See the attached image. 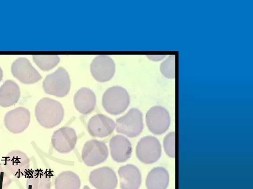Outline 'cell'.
I'll use <instances>...</instances> for the list:
<instances>
[{
    "label": "cell",
    "mask_w": 253,
    "mask_h": 189,
    "mask_svg": "<svg viewBox=\"0 0 253 189\" xmlns=\"http://www.w3.org/2000/svg\"><path fill=\"white\" fill-rule=\"evenodd\" d=\"M35 115L38 122L43 127L52 129L62 121L65 115L64 108L58 101L44 98L37 104Z\"/></svg>",
    "instance_id": "obj_1"
},
{
    "label": "cell",
    "mask_w": 253,
    "mask_h": 189,
    "mask_svg": "<svg viewBox=\"0 0 253 189\" xmlns=\"http://www.w3.org/2000/svg\"><path fill=\"white\" fill-rule=\"evenodd\" d=\"M130 103L129 94L121 86H113L103 94L102 104L110 115H118L124 113Z\"/></svg>",
    "instance_id": "obj_2"
},
{
    "label": "cell",
    "mask_w": 253,
    "mask_h": 189,
    "mask_svg": "<svg viewBox=\"0 0 253 189\" xmlns=\"http://www.w3.org/2000/svg\"><path fill=\"white\" fill-rule=\"evenodd\" d=\"M116 131L129 138L140 135L144 129L143 116L137 108L131 109L126 115L118 118L116 124Z\"/></svg>",
    "instance_id": "obj_3"
},
{
    "label": "cell",
    "mask_w": 253,
    "mask_h": 189,
    "mask_svg": "<svg viewBox=\"0 0 253 189\" xmlns=\"http://www.w3.org/2000/svg\"><path fill=\"white\" fill-rule=\"evenodd\" d=\"M43 87L46 94L59 98L66 97L71 87L67 71L64 68L59 67L55 72L47 76Z\"/></svg>",
    "instance_id": "obj_4"
},
{
    "label": "cell",
    "mask_w": 253,
    "mask_h": 189,
    "mask_svg": "<svg viewBox=\"0 0 253 189\" xmlns=\"http://www.w3.org/2000/svg\"><path fill=\"white\" fill-rule=\"evenodd\" d=\"M109 156L108 148L104 142L91 140L84 144L82 158L87 166L94 167L104 163Z\"/></svg>",
    "instance_id": "obj_5"
},
{
    "label": "cell",
    "mask_w": 253,
    "mask_h": 189,
    "mask_svg": "<svg viewBox=\"0 0 253 189\" xmlns=\"http://www.w3.org/2000/svg\"><path fill=\"white\" fill-rule=\"evenodd\" d=\"M161 145L156 138L146 136L142 138L137 145L136 155L138 160L146 164H153L160 159Z\"/></svg>",
    "instance_id": "obj_6"
},
{
    "label": "cell",
    "mask_w": 253,
    "mask_h": 189,
    "mask_svg": "<svg viewBox=\"0 0 253 189\" xmlns=\"http://www.w3.org/2000/svg\"><path fill=\"white\" fill-rule=\"evenodd\" d=\"M146 121L149 130L154 135H160L169 128L170 115L165 108L161 106H154L150 108L146 114Z\"/></svg>",
    "instance_id": "obj_7"
},
{
    "label": "cell",
    "mask_w": 253,
    "mask_h": 189,
    "mask_svg": "<svg viewBox=\"0 0 253 189\" xmlns=\"http://www.w3.org/2000/svg\"><path fill=\"white\" fill-rule=\"evenodd\" d=\"M4 166L10 175L20 178L28 174L30 161L25 153L15 150L6 155Z\"/></svg>",
    "instance_id": "obj_8"
},
{
    "label": "cell",
    "mask_w": 253,
    "mask_h": 189,
    "mask_svg": "<svg viewBox=\"0 0 253 189\" xmlns=\"http://www.w3.org/2000/svg\"><path fill=\"white\" fill-rule=\"evenodd\" d=\"M31 115L29 110L22 107H18L7 112L4 117L6 129L14 134L25 131L30 124Z\"/></svg>",
    "instance_id": "obj_9"
},
{
    "label": "cell",
    "mask_w": 253,
    "mask_h": 189,
    "mask_svg": "<svg viewBox=\"0 0 253 189\" xmlns=\"http://www.w3.org/2000/svg\"><path fill=\"white\" fill-rule=\"evenodd\" d=\"M90 69L95 80L99 82H106L113 77L116 68L112 58L107 55H99L92 61Z\"/></svg>",
    "instance_id": "obj_10"
},
{
    "label": "cell",
    "mask_w": 253,
    "mask_h": 189,
    "mask_svg": "<svg viewBox=\"0 0 253 189\" xmlns=\"http://www.w3.org/2000/svg\"><path fill=\"white\" fill-rule=\"evenodd\" d=\"M78 137L75 130L68 127L55 131L52 137L53 147L61 154H67L75 148Z\"/></svg>",
    "instance_id": "obj_11"
},
{
    "label": "cell",
    "mask_w": 253,
    "mask_h": 189,
    "mask_svg": "<svg viewBox=\"0 0 253 189\" xmlns=\"http://www.w3.org/2000/svg\"><path fill=\"white\" fill-rule=\"evenodd\" d=\"M13 76L24 84H31L38 82L42 76L25 58H20L13 63L11 67Z\"/></svg>",
    "instance_id": "obj_12"
},
{
    "label": "cell",
    "mask_w": 253,
    "mask_h": 189,
    "mask_svg": "<svg viewBox=\"0 0 253 189\" xmlns=\"http://www.w3.org/2000/svg\"><path fill=\"white\" fill-rule=\"evenodd\" d=\"M116 128V123L110 118L103 114H97L91 118L88 130L93 137L105 138L112 135Z\"/></svg>",
    "instance_id": "obj_13"
},
{
    "label": "cell",
    "mask_w": 253,
    "mask_h": 189,
    "mask_svg": "<svg viewBox=\"0 0 253 189\" xmlns=\"http://www.w3.org/2000/svg\"><path fill=\"white\" fill-rule=\"evenodd\" d=\"M90 184L97 189H115L118 178L115 172L108 167L93 170L89 176Z\"/></svg>",
    "instance_id": "obj_14"
},
{
    "label": "cell",
    "mask_w": 253,
    "mask_h": 189,
    "mask_svg": "<svg viewBox=\"0 0 253 189\" xmlns=\"http://www.w3.org/2000/svg\"><path fill=\"white\" fill-rule=\"evenodd\" d=\"M110 154L113 160L123 163L130 159L132 153L131 142L122 135H116L110 140Z\"/></svg>",
    "instance_id": "obj_15"
},
{
    "label": "cell",
    "mask_w": 253,
    "mask_h": 189,
    "mask_svg": "<svg viewBox=\"0 0 253 189\" xmlns=\"http://www.w3.org/2000/svg\"><path fill=\"white\" fill-rule=\"evenodd\" d=\"M122 189H138L141 184L142 177L139 169L133 164H126L118 170Z\"/></svg>",
    "instance_id": "obj_16"
},
{
    "label": "cell",
    "mask_w": 253,
    "mask_h": 189,
    "mask_svg": "<svg viewBox=\"0 0 253 189\" xmlns=\"http://www.w3.org/2000/svg\"><path fill=\"white\" fill-rule=\"evenodd\" d=\"M74 101L77 111L83 115H89L96 106V94L88 88L79 89L75 94Z\"/></svg>",
    "instance_id": "obj_17"
},
{
    "label": "cell",
    "mask_w": 253,
    "mask_h": 189,
    "mask_svg": "<svg viewBox=\"0 0 253 189\" xmlns=\"http://www.w3.org/2000/svg\"><path fill=\"white\" fill-rule=\"evenodd\" d=\"M20 96L19 86L14 82L7 80L0 88V106L11 107L17 103Z\"/></svg>",
    "instance_id": "obj_18"
},
{
    "label": "cell",
    "mask_w": 253,
    "mask_h": 189,
    "mask_svg": "<svg viewBox=\"0 0 253 189\" xmlns=\"http://www.w3.org/2000/svg\"><path fill=\"white\" fill-rule=\"evenodd\" d=\"M51 178L48 172L36 169L28 173L27 189H51Z\"/></svg>",
    "instance_id": "obj_19"
},
{
    "label": "cell",
    "mask_w": 253,
    "mask_h": 189,
    "mask_svg": "<svg viewBox=\"0 0 253 189\" xmlns=\"http://www.w3.org/2000/svg\"><path fill=\"white\" fill-rule=\"evenodd\" d=\"M169 181L168 171L163 167H156L148 173L146 185L147 189H166Z\"/></svg>",
    "instance_id": "obj_20"
},
{
    "label": "cell",
    "mask_w": 253,
    "mask_h": 189,
    "mask_svg": "<svg viewBox=\"0 0 253 189\" xmlns=\"http://www.w3.org/2000/svg\"><path fill=\"white\" fill-rule=\"evenodd\" d=\"M81 186L78 176L70 171L61 172L55 180V189H79Z\"/></svg>",
    "instance_id": "obj_21"
},
{
    "label": "cell",
    "mask_w": 253,
    "mask_h": 189,
    "mask_svg": "<svg viewBox=\"0 0 253 189\" xmlns=\"http://www.w3.org/2000/svg\"><path fill=\"white\" fill-rule=\"evenodd\" d=\"M33 60L36 64L43 71H49L56 66L60 59L58 55H34Z\"/></svg>",
    "instance_id": "obj_22"
},
{
    "label": "cell",
    "mask_w": 253,
    "mask_h": 189,
    "mask_svg": "<svg viewBox=\"0 0 253 189\" xmlns=\"http://www.w3.org/2000/svg\"><path fill=\"white\" fill-rule=\"evenodd\" d=\"M176 57L175 55H170L162 63L160 67L162 74L168 78L175 77Z\"/></svg>",
    "instance_id": "obj_23"
},
{
    "label": "cell",
    "mask_w": 253,
    "mask_h": 189,
    "mask_svg": "<svg viewBox=\"0 0 253 189\" xmlns=\"http://www.w3.org/2000/svg\"><path fill=\"white\" fill-rule=\"evenodd\" d=\"M176 134L171 132L165 136L163 141L165 152L168 156L174 158L176 156Z\"/></svg>",
    "instance_id": "obj_24"
},
{
    "label": "cell",
    "mask_w": 253,
    "mask_h": 189,
    "mask_svg": "<svg viewBox=\"0 0 253 189\" xmlns=\"http://www.w3.org/2000/svg\"><path fill=\"white\" fill-rule=\"evenodd\" d=\"M10 175L0 165V189H6L11 183Z\"/></svg>",
    "instance_id": "obj_25"
},
{
    "label": "cell",
    "mask_w": 253,
    "mask_h": 189,
    "mask_svg": "<svg viewBox=\"0 0 253 189\" xmlns=\"http://www.w3.org/2000/svg\"><path fill=\"white\" fill-rule=\"evenodd\" d=\"M3 76V70H2V68H1V67H0V82H1V81L2 80Z\"/></svg>",
    "instance_id": "obj_26"
},
{
    "label": "cell",
    "mask_w": 253,
    "mask_h": 189,
    "mask_svg": "<svg viewBox=\"0 0 253 189\" xmlns=\"http://www.w3.org/2000/svg\"><path fill=\"white\" fill-rule=\"evenodd\" d=\"M83 189H91L88 186H85Z\"/></svg>",
    "instance_id": "obj_27"
}]
</instances>
